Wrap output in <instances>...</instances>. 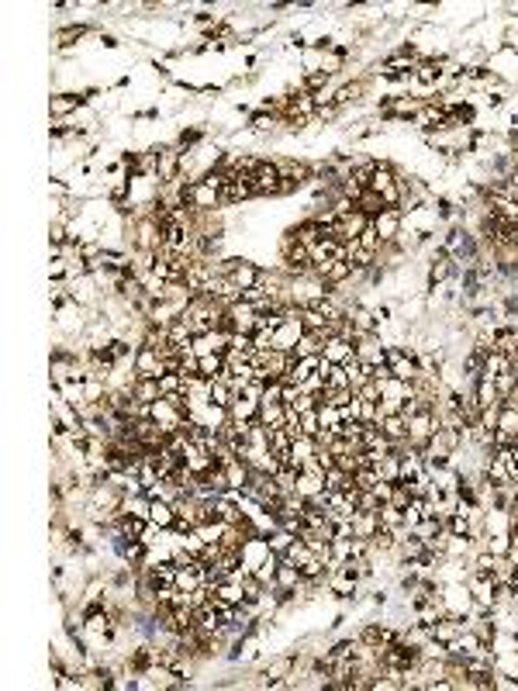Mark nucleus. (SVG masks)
<instances>
[{"label":"nucleus","mask_w":518,"mask_h":691,"mask_svg":"<svg viewBox=\"0 0 518 691\" xmlns=\"http://www.w3.org/2000/svg\"><path fill=\"white\" fill-rule=\"evenodd\" d=\"M294 539H297V536H290L287 529H273V532L266 536V543H270V550H273V553H280V557H283V553L290 550V543H294Z\"/></svg>","instance_id":"nucleus-39"},{"label":"nucleus","mask_w":518,"mask_h":691,"mask_svg":"<svg viewBox=\"0 0 518 691\" xmlns=\"http://www.w3.org/2000/svg\"><path fill=\"white\" fill-rule=\"evenodd\" d=\"M90 322H83V304H66V308H59L56 311V328L63 332V335H77V332H86Z\"/></svg>","instance_id":"nucleus-9"},{"label":"nucleus","mask_w":518,"mask_h":691,"mask_svg":"<svg viewBox=\"0 0 518 691\" xmlns=\"http://www.w3.org/2000/svg\"><path fill=\"white\" fill-rule=\"evenodd\" d=\"M346 259L353 263V270H356V273H366L370 266H377V252H373V249H363L359 243L346 245Z\"/></svg>","instance_id":"nucleus-20"},{"label":"nucleus","mask_w":518,"mask_h":691,"mask_svg":"<svg viewBox=\"0 0 518 691\" xmlns=\"http://www.w3.org/2000/svg\"><path fill=\"white\" fill-rule=\"evenodd\" d=\"M356 207H359V211H363V214H370V218H377V214H380V211H384L387 204L380 201V194H373V190H363V194H359V198H356Z\"/></svg>","instance_id":"nucleus-35"},{"label":"nucleus","mask_w":518,"mask_h":691,"mask_svg":"<svg viewBox=\"0 0 518 691\" xmlns=\"http://www.w3.org/2000/svg\"><path fill=\"white\" fill-rule=\"evenodd\" d=\"M101 41H104V45H108V49H118V45H121V41L115 39V35H101Z\"/></svg>","instance_id":"nucleus-49"},{"label":"nucleus","mask_w":518,"mask_h":691,"mask_svg":"<svg viewBox=\"0 0 518 691\" xmlns=\"http://www.w3.org/2000/svg\"><path fill=\"white\" fill-rule=\"evenodd\" d=\"M287 415H290V408L287 405H259V422H263L270 432L287 425Z\"/></svg>","instance_id":"nucleus-23"},{"label":"nucleus","mask_w":518,"mask_h":691,"mask_svg":"<svg viewBox=\"0 0 518 691\" xmlns=\"http://www.w3.org/2000/svg\"><path fill=\"white\" fill-rule=\"evenodd\" d=\"M484 550H491L494 557H508V553H512V536H508V532L484 536Z\"/></svg>","instance_id":"nucleus-32"},{"label":"nucleus","mask_w":518,"mask_h":691,"mask_svg":"<svg viewBox=\"0 0 518 691\" xmlns=\"http://www.w3.org/2000/svg\"><path fill=\"white\" fill-rule=\"evenodd\" d=\"M297 584H301V567H297V564H290L287 557H280L277 574H273V588H287V591H297Z\"/></svg>","instance_id":"nucleus-16"},{"label":"nucleus","mask_w":518,"mask_h":691,"mask_svg":"<svg viewBox=\"0 0 518 691\" xmlns=\"http://www.w3.org/2000/svg\"><path fill=\"white\" fill-rule=\"evenodd\" d=\"M356 356V346L349 342V339H342V335H332V339H325V346H321V360L325 363H346V360H353Z\"/></svg>","instance_id":"nucleus-10"},{"label":"nucleus","mask_w":518,"mask_h":691,"mask_svg":"<svg viewBox=\"0 0 518 691\" xmlns=\"http://www.w3.org/2000/svg\"><path fill=\"white\" fill-rule=\"evenodd\" d=\"M198 373L204 380H218L225 373V353H211V356H200L198 360Z\"/></svg>","instance_id":"nucleus-27"},{"label":"nucleus","mask_w":518,"mask_h":691,"mask_svg":"<svg viewBox=\"0 0 518 691\" xmlns=\"http://www.w3.org/2000/svg\"><path fill=\"white\" fill-rule=\"evenodd\" d=\"M280 398H283V380H266V391H263L259 405H280Z\"/></svg>","instance_id":"nucleus-46"},{"label":"nucleus","mask_w":518,"mask_h":691,"mask_svg":"<svg viewBox=\"0 0 518 691\" xmlns=\"http://www.w3.org/2000/svg\"><path fill=\"white\" fill-rule=\"evenodd\" d=\"M297 422H301V432H304V436H318V432H321L318 408H311V411H301V415H297Z\"/></svg>","instance_id":"nucleus-41"},{"label":"nucleus","mask_w":518,"mask_h":691,"mask_svg":"<svg viewBox=\"0 0 518 691\" xmlns=\"http://www.w3.org/2000/svg\"><path fill=\"white\" fill-rule=\"evenodd\" d=\"M422 519H429V515H425V498H411L408 508H404V526L415 529Z\"/></svg>","instance_id":"nucleus-38"},{"label":"nucleus","mask_w":518,"mask_h":691,"mask_svg":"<svg viewBox=\"0 0 518 691\" xmlns=\"http://www.w3.org/2000/svg\"><path fill=\"white\" fill-rule=\"evenodd\" d=\"M356 394L363 398V401H380V384H377V380H366Z\"/></svg>","instance_id":"nucleus-48"},{"label":"nucleus","mask_w":518,"mask_h":691,"mask_svg":"<svg viewBox=\"0 0 518 691\" xmlns=\"http://www.w3.org/2000/svg\"><path fill=\"white\" fill-rule=\"evenodd\" d=\"M373 228H377L380 243H398V235L404 232V211L401 207H384L373 218Z\"/></svg>","instance_id":"nucleus-4"},{"label":"nucleus","mask_w":518,"mask_h":691,"mask_svg":"<svg viewBox=\"0 0 518 691\" xmlns=\"http://www.w3.org/2000/svg\"><path fill=\"white\" fill-rule=\"evenodd\" d=\"M380 526H387V529H408V526H404V512H401V508H394L391 501H384V505H380Z\"/></svg>","instance_id":"nucleus-37"},{"label":"nucleus","mask_w":518,"mask_h":691,"mask_svg":"<svg viewBox=\"0 0 518 691\" xmlns=\"http://www.w3.org/2000/svg\"><path fill=\"white\" fill-rule=\"evenodd\" d=\"M356 636H359V643H363V647H380V636H384V622H363Z\"/></svg>","instance_id":"nucleus-36"},{"label":"nucleus","mask_w":518,"mask_h":691,"mask_svg":"<svg viewBox=\"0 0 518 691\" xmlns=\"http://www.w3.org/2000/svg\"><path fill=\"white\" fill-rule=\"evenodd\" d=\"M153 153L160 156V173H156V183H173L183 176V153L176 146H153Z\"/></svg>","instance_id":"nucleus-3"},{"label":"nucleus","mask_w":518,"mask_h":691,"mask_svg":"<svg viewBox=\"0 0 518 691\" xmlns=\"http://www.w3.org/2000/svg\"><path fill=\"white\" fill-rule=\"evenodd\" d=\"M160 391H162V398H166V394H183V377H180V373H162Z\"/></svg>","instance_id":"nucleus-43"},{"label":"nucleus","mask_w":518,"mask_h":691,"mask_svg":"<svg viewBox=\"0 0 518 691\" xmlns=\"http://www.w3.org/2000/svg\"><path fill=\"white\" fill-rule=\"evenodd\" d=\"M380 432L387 436V439H394V443H404L408 439V418L404 415H384V422H380Z\"/></svg>","instance_id":"nucleus-22"},{"label":"nucleus","mask_w":518,"mask_h":691,"mask_svg":"<svg viewBox=\"0 0 518 691\" xmlns=\"http://www.w3.org/2000/svg\"><path fill=\"white\" fill-rule=\"evenodd\" d=\"M214 598L225 602V605H242V602H245V588H242L239 581H221V584L214 588Z\"/></svg>","instance_id":"nucleus-26"},{"label":"nucleus","mask_w":518,"mask_h":691,"mask_svg":"<svg viewBox=\"0 0 518 691\" xmlns=\"http://www.w3.org/2000/svg\"><path fill=\"white\" fill-rule=\"evenodd\" d=\"M90 35V25H66V28H59L56 32V45L59 49H70V45H77L80 39Z\"/></svg>","instance_id":"nucleus-28"},{"label":"nucleus","mask_w":518,"mask_h":691,"mask_svg":"<svg viewBox=\"0 0 518 691\" xmlns=\"http://www.w3.org/2000/svg\"><path fill=\"white\" fill-rule=\"evenodd\" d=\"M149 522L162 532H169L173 522H176V508H173V501H166V498H153V508H149Z\"/></svg>","instance_id":"nucleus-13"},{"label":"nucleus","mask_w":518,"mask_h":691,"mask_svg":"<svg viewBox=\"0 0 518 691\" xmlns=\"http://www.w3.org/2000/svg\"><path fill=\"white\" fill-rule=\"evenodd\" d=\"M321 346H325V339H321L318 332H304L301 342H297V349H294V356L297 360L301 356H321Z\"/></svg>","instance_id":"nucleus-30"},{"label":"nucleus","mask_w":518,"mask_h":691,"mask_svg":"<svg viewBox=\"0 0 518 691\" xmlns=\"http://www.w3.org/2000/svg\"><path fill=\"white\" fill-rule=\"evenodd\" d=\"M508 370H512V356H505V353H487V363H484V373H480V377L494 380V377H501V373H508Z\"/></svg>","instance_id":"nucleus-29"},{"label":"nucleus","mask_w":518,"mask_h":691,"mask_svg":"<svg viewBox=\"0 0 518 691\" xmlns=\"http://www.w3.org/2000/svg\"><path fill=\"white\" fill-rule=\"evenodd\" d=\"M280 180H283V173H280L277 160H263L259 169H256V190H259V198H280Z\"/></svg>","instance_id":"nucleus-6"},{"label":"nucleus","mask_w":518,"mask_h":691,"mask_svg":"<svg viewBox=\"0 0 518 691\" xmlns=\"http://www.w3.org/2000/svg\"><path fill=\"white\" fill-rule=\"evenodd\" d=\"M377 470H380V477H384V481H394V484H398V481H401V453H391V456H387Z\"/></svg>","instance_id":"nucleus-40"},{"label":"nucleus","mask_w":518,"mask_h":691,"mask_svg":"<svg viewBox=\"0 0 518 691\" xmlns=\"http://www.w3.org/2000/svg\"><path fill=\"white\" fill-rule=\"evenodd\" d=\"M228 322H232V332H245V335H252V332L259 328V311H256L252 304L239 301V304H232V308H228Z\"/></svg>","instance_id":"nucleus-8"},{"label":"nucleus","mask_w":518,"mask_h":691,"mask_svg":"<svg viewBox=\"0 0 518 691\" xmlns=\"http://www.w3.org/2000/svg\"><path fill=\"white\" fill-rule=\"evenodd\" d=\"M221 470H225V477H228V484H232V491H239V494H242V491L249 488V477H252V467H249V463H245L242 456H235V460H228V463H225Z\"/></svg>","instance_id":"nucleus-14"},{"label":"nucleus","mask_w":518,"mask_h":691,"mask_svg":"<svg viewBox=\"0 0 518 691\" xmlns=\"http://www.w3.org/2000/svg\"><path fill=\"white\" fill-rule=\"evenodd\" d=\"M484 647H491V643H484L474 629H463V636H460V640L449 647V657H460V660H463V657H474V653H480Z\"/></svg>","instance_id":"nucleus-17"},{"label":"nucleus","mask_w":518,"mask_h":691,"mask_svg":"<svg viewBox=\"0 0 518 691\" xmlns=\"http://www.w3.org/2000/svg\"><path fill=\"white\" fill-rule=\"evenodd\" d=\"M131 370H135L138 377H156V380H160L162 373H166V366H162V356L156 353V349H149V346H138V349H135Z\"/></svg>","instance_id":"nucleus-7"},{"label":"nucleus","mask_w":518,"mask_h":691,"mask_svg":"<svg viewBox=\"0 0 518 691\" xmlns=\"http://www.w3.org/2000/svg\"><path fill=\"white\" fill-rule=\"evenodd\" d=\"M318 418H321V429H335L342 422V411L335 405H318Z\"/></svg>","instance_id":"nucleus-45"},{"label":"nucleus","mask_w":518,"mask_h":691,"mask_svg":"<svg viewBox=\"0 0 518 691\" xmlns=\"http://www.w3.org/2000/svg\"><path fill=\"white\" fill-rule=\"evenodd\" d=\"M494 387H498V394H501V401L512 394L518 387V373L515 370H508V373H501V377H494Z\"/></svg>","instance_id":"nucleus-44"},{"label":"nucleus","mask_w":518,"mask_h":691,"mask_svg":"<svg viewBox=\"0 0 518 691\" xmlns=\"http://www.w3.org/2000/svg\"><path fill=\"white\" fill-rule=\"evenodd\" d=\"M228 349H235V353H249V349H252V335H245V332H232V335H228Z\"/></svg>","instance_id":"nucleus-47"},{"label":"nucleus","mask_w":518,"mask_h":691,"mask_svg":"<svg viewBox=\"0 0 518 691\" xmlns=\"http://www.w3.org/2000/svg\"><path fill=\"white\" fill-rule=\"evenodd\" d=\"M494 432H501V436H508V439H515L518 443V408L515 405H505L498 408V422H494Z\"/></svg>","instance_id":"nucleus-18"},{"label":"nucleus","mask_w":518,"mask_h":691,"mask_svg":"<svg viewBox=\"0 0 518 691\" xmlns=\"http://www.w3.org/2000/svg\"><path fill=\"white\" fill-rule=\"evenodd\" d=\"M297 474H301V470H294V467H287V463L273 474V484L280 488V494H294V491H297Z\"/></svg>","instance_id":"nucleus-33"},{"label":"nucleus","mask_w":518,"mask_h":691,"mask_svg":"<svg viewBox=\"0 0 518 691\" xmlns=\"http://www.w3.org/2000/svg\"><path fill=\"white\" fill-rule=\"evenodd\" d=\"M301 335H304V325H301V322H283V325L273 332L277 349H280V353H294V349H297V342H301Z\"/></svg>","instance_id":"nucleus-15"},{"label":"nucleus","mask_w":518,"mask_h":691,"mask_svg":"<svg viewBox=\"0 0 518 691\" xmlns=\"http://www.w3.org/2000/svg\"><path fill=\"white\" fill-rule=\"evenodd\" d=\"M512 463H515V470H518V443L512 446Z\"/></svg>","instance_id":"nucleus-50"},{"label":"nucleus","mask_w":518,"mask_h":691,"mask_svg":"<svg viewBox=\"0 0 518 691\" xmlns=\"http://www.w3.org/2000/svg\"><path fill=\"white\" fill-rule=\"evenodd\" d=\"M239 394H235V387L228 384V377L221 373L218 380H211V401L214 405H221V408H232V401H235Z\"/></svg>","instance_id":"nucleus-25"},{"label":"nucleus","mask_w":518,"mask_h":691,"mask_svg":"<svg viewBox=\"0 0 518 691\" xmlns=\"http://www.w3.org/2000/svg\"><path fill=\"white\" fill-rule=\"evenodd\" d=\"M377 529H380V512H356V519H353V536H359V539H373Z\"/></svg>","instance_id":"nucleus-24"},{"label":"nucleus","mask_w":518,"mask_h":691,"mask_svg":"<svg viewBox=\"0 0 518 691\" xmlns=\"http://www.w3.org/2000/svg\"><path fill=\"white\" fill-rule=\"evenodd\" d=\"M470 394H474V401L484 408H498L501 405V394H498V387H494V380H487V377H477L474 384H470Z\"/></svg>","instance_id":"nucleus-12"},{"label":"nucleus","mask_w":518,"mask_h":691,"mask_svg":"<svg viewBox=\"0 0 518 691\" xmlns=\"http://www.w3.org/2000/svg\"><path fill=\"white\" fill-rule=\"evenodd\" d=\"M252 349H259V353H273V349H277L273 332H270V328H256V332H252Z\"/></svg>","instance_id":"nucleus-42"},{"label":"nucleus","mask_w":518,"mask_h":691,"mask_svg":"<svg viewBox=\"0 0 518 691\" xmlns=\"http://www.w3.org/2000/svg\"><path fill=\"white\" fill-rule=\"evenodd\" d=\"M128 391H131V398H135V401H142V405H153V401H160V398H162L160 380H156V377H135V380L128 384Z\"/></svg>","instance_id":"nucleus-11"},{"label":"nucleus","mask_w":518,"mask_h":691,"mask_svg":"<svg viewBox=\"0 0 518 691\" xmlns=\"http://www.w3.org/2000/svg\"><path fill=\"white\" fill-rule=\"evenodd\" d=\"M280 270L287 277H315V256L308 245H301L290 235H280Z\"/></svg>","instance_id":"nucleus-1"},{"label":"nucleus","mask_w":518,"mask_h":691,"mask_svg":"<svg viewBox=\"0 0 518 691\" xmlns=\"http://www.w3.org/2000/svg\"><path fill=\"white\" fill-rule=\"evenodd\" d=\"M183 207H190V211H221V204H218V190L211 187V183H204V180H187V187H183Z\"/></svg>","instance_id":"nucleus-2"},{"label":"nucleus","mask_w":518,"mask_h":691,"mask_svg":"<svg viewBox=\"0 0 518 691\" xmlns=\"http://www.w3.org/2000/svg\"><path fill=\"white\" fill-rule=\"evenodd\" d=\"M228 418H232V422H256V418H259V401L239 394V398L232 401V408H228Z\"/></svg>","instance_id":"nucleus-21"},{"label":"nucleus","mask_w":518,"mask_h":691,"mask_svg":"<svg viewBox=\"0 0 518 691\" xmlns=\"http://www.w3.org/2000/svg\"><path fill=\"white\" fill-rule=\"evenodd\" d=\"M90 97L86 93H52L48 97V118L52 122H66L70 115H77Z\"/></svg>","instance_id":"nucleus-5"},{"label":"nucleus","mask_w":518,"mask_h":691,"mask_svg":"<svg viewBox=\"0 0 518 691\" xmlns=\"http://www.w3.org/2000/svg\"><path fill=\"white\" fill-rule=\"evenodd\" d=\"M380 481H384V477H380V470H377V467H359L356 474H353V484H356L359 491H373Z\"/></svg>","instance_id":"nucleus-34"},{"label":"nucleus","mask_w":518,"mask_h":691,"mask_svg":"<svg viewBox=\"0 0 518 691\" xmlns=\"http://www.w3.org/2000/svg\"><path fill=\"white\" fill-rule=\"evenodd\" d=\"M353 488V474L342 470V467H332L325 470V491H349Z\"/></svg>","instance_id":"nucleus-31"},{"label":"nucleus","mask_w":518,"mask_h":691,"mask_svg":"<svg viewBox=\"0 0 518 691\" xmlns=\"http://www.w3.org/2000/svg\"><path fill=\"white\" fill-rule=\"evenodd\" d=\"M277 124H283V122H280L273 111L259 108V111L249 118V135H256V138H263V135H273V131H277Z\"/></svg>","instance_id":"nucleus-19"}]
</instances>
